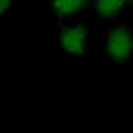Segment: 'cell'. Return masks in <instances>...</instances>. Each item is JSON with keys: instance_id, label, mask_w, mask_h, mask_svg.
Segmentation results:
<instances>
[{"instance_id": "1", "label": "cell", "mask_w": 133, "mask_h": 133, "mask_svg": "<svg viewBox=\"0 0 133 133\" xmlns=\"http://www.w3.org/2000/svg\"><path fill=\"white\" fill-rule=\"evenodd\" d=\"M133 48V41L130 32L124 26H119L113 29L109 35L107 41V52L113 59L123 61L130 55Z\"/></svg>"}, {"instance_id": "2", "label": "cell", "mask_w": 133, "mask_h": 133, "mask_svg": "<svg viewBox=\"0 0 133 133\" xmlns=\"http://www.w3.org/2000/svg\"><path fill=\"white\" fill-rule=\"evenodd\" d=\"M87 28L85 25L80 23L74 28H68L61 32V45L62 48L70 54L81 55L84 52V42L87 36Z\"/></svg>"}, {"instance_id": "3", "label": "cell", "mask_w": 133, "mask_h": 133, "mask_svg": "<svg viewBox=\"0 0 133 133\" xmlns=\"http://www.w3.org/2000/svg\"><path fill=\"white\" fill-rule=\"evenodd\" d=\"M85 4L87 3L84 0H55V2H52L54 10L61 16L75 13V12L83 9Z\"/></svg>"}, {"instance_id": "4", "label": "cell", "mask_w": 133, "mask_h": 133, "mask_svg": "<svg viewBox=\"0 0 133 133\" xmlns=\"http://www.w3.org/2000/svg\"><path fill=\"white\" fill-rule=\"evenodd\" d=\"M124 4L126 2L123 0H100L96 3V7L103 17H113Z\"/></svg>"}, {"instance_id": "5", "label": "cell", "mask_w": 133, "mask_h": 133, "mask_svg": "<svg viewBox=\"0 0 133 133\" xmlns=\"http://www.w3.org/2000/svg\"><path fill=\"white\" fill-rule=\"evenodd\" d=\"M10 2L9 0H0V15L3 13V12H6L7 9H9V6H10Z\"/></svg>"}]
</instances>
